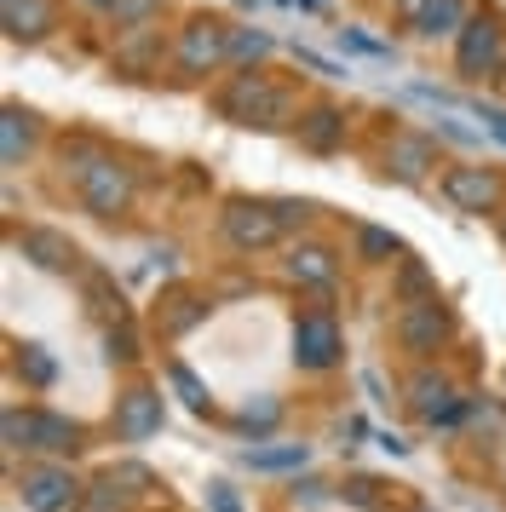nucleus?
<instances>
[{"label":"nucleus","mask_w":506,"mask_h":512,"mask_svg":"<svg viewBox=\"0 0 506 512\" xmlns=\"http://www.w3.org/2000/svg\"><path fill=\"white\" fill-rule=\"evenodd\" d=\"M397 282H403V294H409V300H432V294H437V282L426 277V265H420V259H403Z\"/></svg>","instance_id":"c85d7f7f"},{"label":"nucleus","mask_w":506,"mask_h":512,"mask_svg":"<svg viewBox=\"0 0 506 512\" xmlns=\"http://www.w3.org/2000/svg\"><path fill=\"white\" fill-rule=\"evenodd\" d=\"M426 6H432V0H391V18H397L403 29H414L420 18H426Z\"/></svg>","instance_id":"473e14b6"},{"label":"nucleus","mask_w":506,"mask_h":512,"mask_svg":"<svg viewBox=\"0 0 506 512\" xmlns=\"http://www.w3.org/2000/svg\"><path fill=\"white\" fill-rule=\"evenodd\" d=\"M18 374L29 380V386H52V380H58V363H52L41 346H23L18 351Z\"/></svg>","instance_id":"cd10ccee"},{"label":"nucleus","mask_w":506,"mask_h":512,"mask_svg":"<svg viewBox=\"0 0 506 512\" xmlns=\"http://www.w3.org/2000/svg\"><path fill=\"white\" fill-rule=\"evenodd\" d=\"M455 64L466 81H506V18L501 12H472L455 35Z\"/></svg>","instance_id":"20e7f679"},{"label":"nucleus","mask_w":506,"mask_h":512,"mask_svg":"<svg viewBox=\"0 0 506 512\" xmlns=\"http://www.w3.org/2000/svg\"><path fill=\"white\" fill-rule=\"evenodd\" d=\"M173 64H179L184 81H202V75L225 70L230 64V24L219 18H190L173 41Z\"/></svg>","instance_id":"423d86ee"},{"label":"nucleus","mask_w":506,"mask_h":512,"mask_svg":"<svg viewBox=\"0 0 506 512\" xmlns=\"http://www.w3.org/2000/svg\"><path fill=\"white\" fill-rule=\"evenodd\" d=\"M437 167V144L426 133H409V127H397L386 139V173L391 179H403V185H420L426 173Z\"/></svg>","instance_id":"4468645a"},{"label":"nucleus","mask_w":506,"mask_h":512,"mask_svg":"<svg viewBox=\"0 0 506 512\" xmlns=\"http://www.w3.org/2000/svg\"><path fill=\"white\" fill-rule=\"evenodd\" d=\"M242 461L253 472H299L311 461V443H253V449H242Z\"/></svg>","instance_id":"412c9836"},{"label":"nucleus","mask_w":506,"mask_h":512,"mask_svg":"<svg viewBox=\"0 0 506 512\" xmlns=\"http://www.w3.org/2000/svg\"><path fill=\"white\" fill-rule=\"evenodd\" d=\"M18 248H23L29 259H35L41 271H75V265H81L75 242H69L64 231H46V225H29V231L18 236Z\"/></svg>","instance_id":"6ab92c4d"},{"label":"nucleus","mask_w":506,"mask_h":512,"mask_svg":"<svg viewBox=\"0 0 506 512\" xmlns=\"http://www.w3.org/2000/svg\"><path fill=\"white\" fill-rule=\"evenodd\" d=\"M276 6H317V0H276Z\"/></svg>","instance_id":"ea45409f"},{"label":"nucleus","mask_w":506,"mask_h":512,"mask_svg":"<svg viewBox=\"0 0 506 512\" xmlns=\"http://www.w3.org/2000/svg\"><path fill=\"white\" fill-rule=\"evenodd\" d=\"M340 323L328 317V311H299L294 317V369L305 374H328L334 363H340Z\"/></svg>","instance_id":"1a4fd4ad"},{"label":"nucleus","mask_w":506,"mask_h":512,"mask_svg":"<svg viewBox=\"0 0 506 512\" xmlns=\"http://www.w3.org/2000/svg\"><path fill=\"white\" fill-rule=\"evenodd\" d=\"M299 144H305L311 156H334V150H345V110L340 104H311V110L299 116Z\"/></svg>","instance_id":"f3484780"},{"label":"nucleus","mask_w":506,"mask_h":512,"mask_svg":"<svg viewBox=\"0 0 506 512\" xmlns=\"http://www.w3.org/2000/svg\"><path fill=\"white\" fill-rule=\"evenodd\" d=\"M276 420H282V403H276V397H253L248 409L236 415V426H242V432H253V443H259V438L276 426Z\"/></svg>","instance_id":"bb28decb"},{"label":"nucleus","mask_w":506,"mask_h":512,"mask_svg":"<svg viewBox=\"0 0 506 512\" xmlns=\"http://www.w3.org/2000/svg\"><path fill=\"white\" fill-rule=\"evenodd\" d=\"M294 58H299L311 75H322V81H340V75H345L340 64H328V58H317V52H305V47H294Z\"/></svg>","instance_id":"72a5a7b5"},{"label":"nucleus","mask_w":506,"mask_h":512,"mask_svg":"<svg viewBox=\"0 0 506 512\" xmlns=\"http://www.w3.org/2000/svg\"><path fill=\"white\" fill-rule=\"evenodd\" d=\"M282 271H288V282L305 288V294H328V288L340 282V254H334L328 242H294L288 259H282Z\"/></svg>","instance_id":"ddd939ff"},{"label":"nucleus","mask_w":506,"mask_h":512,"mask_svg":"<svg viewBox=\"0 0 506 512\" xmlns=\"http://www.w3.org/2000/svg\"><path fill=\"white\" fill-rule=\"evenodd\" d=\"M18 495H23V507H35V512L81 507V484H75V478H69V466H58V461L23 466V472H18Z\"/></svg>","instance_id":"9d476101"},{"label":"nucleus","mask_w":506,"mask_h":512,"mask_svg":"<svg viewBox=\"0 0 506 512\" xmlns=\"http://www.w3.org/2000/svg\"><path fill=\"white\" fill-rule=\"evenodd\" d=\"M437 190H443V202H449V208L478 213V219L506 202V179L495 173V167H443Z\"/></svg>","instance_id":"6e6552de"},{"label":"nucleus","mask_w":506,"mask_h":512,"mask_svg":"<svg viewBox=\"0 0 506 512\" xmlns=\"http://www.w3.org/2000/svg\"><path fill=\"white\" fill-rule=\"evenodd\" d=\"M110 363H138V340H133V328L127 323L110 328Z\"/></svg>","instance_id":"c756f323"},{"label":"nucleus","mask_w":506,"mask_h":512,"mask_svg":"<svg viewBox=\"0 0 506 512\" xmlns=\"http://www.w3.org/2000/svg\"><path fill=\"white\" fill-rule=\"evenodd\" d=\"M466 420H472V426H489V432H495V426H501V403H483V397H466Z\"/></svg>","instance_id":"2f4dec72"},{"label":"nucleus","mask_w":506,"mask_h":512,"mask_svg":"<svg viewBox=\"0 0 506 512\" xmlns=\"http://www.w3.org/2000/svg\"><path fill=\"white\" fill-rule=\"evenodd\" d=\"M276 52V41L271 35H265V29H230V64H265V58H271Z\"/></svg>","instance_id":"b1692460"},{"label":"nucleus","mask_w":506,"mask_h":512,"mask_svg":"<svg viewBox=\"0 0 506 512\" xmlns=\"http://www.w3.org/2000/svg\"><path fill=\"white\" fill-rule=\"evenodd\" d=\"M449 334H455V317H449V305L437 300H403V311H397V340H403V351H414V357H432V351L449 346Z\"/></svg>","instance_id":"0eeeda50"},{"label":"nucleus","mask_w":506,"mask_h":512,"mask_svg":"<svg viewBox=\"0 0 506 512\" xmlns=\"http://www.w3.org/2000/svg\"><path fill=\"white\" fill-rule=\"evenodd\" d=\"M414 512H432V507H414Z\"/></svg>","instance_id":"37998d69"},{"label":"nucleus","mask_w":506,"mask_h":512,"mask_svg":"<svg viewBox=\"0 0 506 512\" xmlns=\"http://www.w3.org/2000/svg\"><path fill=\"white\" fill-rule=\"evenodd\" d=\"M409 403H414V415L426 420L432 432H449V426L466 420V397H460L443 374H432V369H420L409 380Z\"/></svg>","instance_id":"9b49d317"},{"label":"nucleus","mask_w":506,"mask_h":512,"mask_svg":"<svg viewBox=\"0 0 506 512\" xmlns=\"http://www.w3.org/2000/svg\"><path fill=\"white\" fill-rule=\"evenodd\" d=\"M0 24L12 41H46L58 29V0H0Z\"/></svg>","instance_id":"dca6fc26"},{"label":"nucleus","mask_w":506,"mask_h":512,"mask_svg":"<svg viewBox=\"0 0 506 512\" xmlns=\"http://www.w3.org/2000/svg\"><path fill=\"white\" fill-rule=\"evenodd\" d=\"M161 12V0H121V12H115V24H150Z\"/></svg>","instance_id":"7c9ffc66"},{"label":"nucleus","mask_w":506,"mask_h":512,"mask_svg":"<svg viewBox=\"0 0 506 512\" xmlns=\"http://www.w3.org/2000/svg\"><path fill=\"white\" fill-rule=\"evenodd\" d=\"M81 6H92V12H110V18L121 12V0H81Z\"/></svg>","instance_id":"58836bf2"},{"label":"nucleus","mask_w":506,"mask_h":512,"mask_svg":"<svg viewBox=\"0 0 506 512\" xmlns=\"http://www.w3.org/2000/svg\"><path fill=\"white\" fill-rule=\"evenodd\" d=\"M219 231H225V242L236 248V254H265V248H276V242L288 236V225H282V213H276V202L230 196V202H225V213H219Z\"/></svg>","instance_id":"39448f33"},{"label":"nucleus","mask_w":506,"mask_h":512,"mask_svg":"<svg viewBox=\"0 0 506 512\" xmlns=\"http://www.w3.org/2000/svg\"><path fill=\"white\" fill-rule=\"evenodd\" d=\"M466 18H472V0H432L426 18L414 24V35L420 41H455L460 29H466Z\"/></svg>","instance_id":"aec40b11"},{"label":"nucleus","mask_w":506,"mask_h":512,"mask_svg":"<svg viewBox=\"0 0 506 512\" xmlns=\"http://www.w3.org/2000/svg\"><path fill=\"white\" fill-rule=\"evenodd\" d=\"M357 259H368V265L403 259V236L386 231V225H357Z\"/></svg>","instance_id":"5701e85b"},{"label":"nucleus","mask_w":506,"mask_h":512,"mask_svg":"<svg viewBox=\"0 0 506 512\" xmlns=\"http://www.w3.org/2000/svg\"><path fill=\"white\" fill-rule=\"evenodd\" d=\"M64 179L92 219H121V213L133 208V190H138L133 167L121 162L115 150H104L98 139L64 144Z\"/></svg>","instance_id":"f257e3e1"},{"label":"nucleus","mask_w":506,"mask_h":512,"mask_svg":"<svg viewBox=\"0 0 506 512\" xmlns=\"http://www.w3.org/2000/svg\"><path fill=\"white\" fill-rule=\"evenodd\" d=\"M161 432V392L150 386H133V392L115 397V438L121 443H144Z\"/></svg>","instance_id":"2eb2a0df"},{"label":"nucleus","mask_w":506,"mask_h":512,"mask_svg":"<svg viewBox=\"0 0 506 512\" xmlns=\"http://www.w3.org/2000/svg\"><path fill=\"white\" fill-rule=\"evenodd\" d=\"M202 317H207V300H196V294H173L156 323H161V334H184V328H196Z\"/></svg>","instance_id":"393cba45"},{"label":"nucleus","mask_w":506,"mask_h":512,"mask_svg":"<svg viewBox=\"0 0 506 512\" xmlns=\"http://www.w3.org/2000/svg\"><path fill=\"white\" fill-rule=\"evenodd\" d=\"M230 6H248V0H230Z\"/></svg>","instance_id":"79ce46f5"},{"label":"nucleus","mask_w":506,"mask_h":512,"mask_svg":"<svg viewBox=\"0 0 506 512\" xmlns=\"http://www.w3.org/2000/svg\"><path fill=\"white\" fill-rule=\"evenodd\" d=\"M29 144H35V127H29V116H23L18 104H6V116H0V162H6V167H23Z\"/></svg>","instance_id":"4be33fe9"},{"label":"nucleus","mask_w":506,"mask_h":512,"mask_svg":"<svg viewBox=\"0 0 506 512\" xmlns=\"http://www.w3.org/2000/svg\"><path fill=\"white\" fill-rule=\"evenodd\" d=\"M92 489H98V495H87L92 512H127L133 501H144L156 489V478H150V466H138V461H115V466H104V478Z\"/></svg>","instance_id":"f8f14e48"},{"label":"nucleus","mask_w":506,"mask_h":512,"mask_svg":"<svg viewBox=\"0 0 506 512\" xmlns=\"http://www.w3.org/2000/svg\"><path fill=\"white\" fill-rule=\"evenodd\" d=\"M340 47L368 52V58H386V52H391V47H380V41H368V35H357V29H340Z\"/></svg>","instance_id":"f704fd0d"},{"label":"nucleus","mask_w":506,"mask_h":512,"mask_svg":"<svg viewBox=\"0 0 506 512\" xmlns=\"http://www.w3.org/2000/svg\"><path fill=\"white\" fill-rule=\"evenodd\" d=\"M276 213H282V225H288V231H294V225H305V219H311V202H276Z\"/></svg>","instance_id":"c9c22d12"},{"label":"nucleus","mask_w":506,"mask_h":512,"mask_svg":"<svg viewBox=\"0 0 506 512\" xmlns=\"http://www.w3.org/2000/svg\"><path fill=\"white\" fill-rule=\"evenodd\" d=\"M207 501H213V512H242V501L230 495V484H213L207 489Z\"/></svg>","instance_id":"4c0bfd02"},{"label":"nucleus","mask_w":506,"mask_h":512,"mask_svg":"<svg viewBox=\"0 0 506 512\" xmlns=\"http://www.w3.org/2000/svg\"><path fill=\"white\" fill-rule=\"evenodd\" d=\"M115 64L127 75H150L161 64V35L150 24H121V35H115Z\"/></svg>","instance_id":"a211bd4d"},{"label":"nucleus","mask_w":506,"mask_h":512,"mask_svg":"<svg viewBox=\"0 0 506 512\" xmlns=\"http://www.w3.org/2000/svg\"><path fill=\"white\" fill-rule=\"evenodd\" d=\"M0 432H6V449L12 455H75L81 449V420L69 415H52V409H6L0 420Z\"/></svg>","instance_id":"7ed1b4c3"},{"label":"nucleus","mask_w":506,"mask_h":512,"mask_svg":"<svg viewBox=\"0 0 506 512\" xmlns=\"http://www.w3.org/2000/svg\"><path fill=\"white\" fill-rule=\"evenodd\" d=\"M478 116H483V127L506 144V110H501V104H478Z\"/></svg>","instance_id":"e433bc0d"},{"label":"nucleus","mask_w":506,"mask_h":512,"mask_svg":"<svg viewBox=\"0 0 506 512\" xmlns=\"http://www.w3.org/2000/svg\"><path fill=\"white\" fill-rule=\"evenodd\" d=\"M213 110L225 121H236V127L271 133V127H288V121H294V93H288L282 81H271L265 70H242L213 93Z\"/></svg>","instance_id":"f03ea898"},{"label":"nucleus","mask_w":506,"mask_h":512,"mask_svg":"<svg viewBox=\"0 0 506 512\" xmlns=\"http://www.w3.org/2000/svg\"><path fill=\"white\" fill-rule=\"evenodd\" d=\"M167 380H173V392L184 397V409H196V415H213V397H207V386L196 380V374L184 369V363H167Z\"/></svg>","instance_id":"a878e982"},{"label":"nucleus","mask_w":506,"mask_h":512,"mask_svg":"<svg viewBox=\"0 0 506 512\" xmlns=\"http://www.w3.org/2000/svg\"><path fill=\"white\" fill-rule=\"evenodd\" d=\"M501 242H506V213H501Z\"/></svg>","instance_id":"a19ab883"}]
</instances>
